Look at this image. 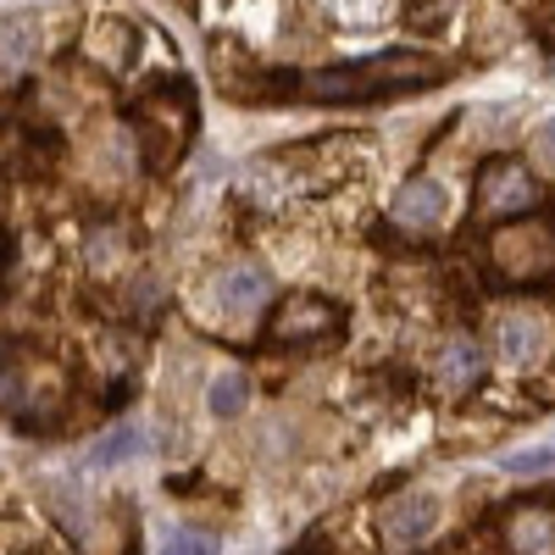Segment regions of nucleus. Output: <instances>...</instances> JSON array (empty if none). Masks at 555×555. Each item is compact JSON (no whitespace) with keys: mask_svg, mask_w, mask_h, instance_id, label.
Returning <instances> with one entry per match:
<instances>
[{"mask_svg":"<svg viewBox=\"0 0 555 555\" xmlns=\"http://www.w3.org/2000/svg\"><path fill=\"white\" fill-rule=\"evenodd\" d=\"M245 400H250V378L245 373H217L211 389H206V411L222 416V423H234V416L245 411Z\"/></svg>","mask_w":555,"mask_h":555,"instance_id":"13","label":"nucleus"},{"mask_svg":"<svg viewBox=\"0 0 555 555\" xmlns=\"http://www.w3.org/2000/svg\"><path fill=\"white\" fill-rule=\"evenodd\" d=\"M439 78H450L444 62L428 56H373V62H345L328 73H311V95L322 101H384V95H405V89H434Z\"/></svg>","mask_w":555,"mask_h":555,"instance_id":"1","label":"nucleus"},{"mask_svg":"<svg viewBox=\"0 0 555 555\" xmlns=\"http://www.w3.org/2000/svg\"><path fill=\"white\" fill-rule=\"evenodd\" d=\"M217 550H222V544H217V533H206V528H172L162 555H217Z\"/></svg>","mask_w":555,"mask_h":555,"instance_id":"15","label":"nucleus"},{"mask_svg":"<svg viewBox=\"0 0 555 555\" xmlns=\"http://www.w3.org/2000/svg\"><path fill=\"white\" fill-rule=\"evenodd\" d=\"M217 311L222 317H256L261 306H267V295H272V284H267V272L261 267H250V261H240V267H222L217 272Z\"/></svg>","mask_w":555,"mask_h":555,"instance_id":"3","label":"nucleus"},{"mask_svg":"<svg viewBox=\"0 0 555 555\" xmlns=\"http://www.w3.org/2000/svg\"><path fill=\"white\" fill-rule=\"evenodd\" d=\"M139 450H145V434H139L133 423H122V428H112V434H101L95 444H89V467H122V461H133Z\"/></svg>","mask_w":555,"mask_h":555,"instance_id":"11","label":"nucleus"},{"mask_svg":"<svg viewBox=\"0 0 555 555\" xmlns=\"http://www.w3.org/2000/svg\"><path fill=\"white\" fill-rule=\"evenodd\" d=\"M512 550L517 555H555V517L550 512H522L512 522Z\"/></svg>","mask_w":555,"mask_h":555,"instance_id":"12","label":"nucleus"},{"mask_svg":"<svg viewBox=\"0 0 555 555\" xmlns=\"http://www.w3.org/2000/svg\"><path fill=\"white\" fill-rule=\"evenodd\" d=\"M494 356H500L505 366H533V361L544 356V322H539V317H500Z\"/></svg>","mask_w":555,"mask_h":555,"instance_id":"6","label":"nucleus"},{"mask_svg":"<svg viewBox=\"0 0 555 555\" xmlns=\"http://www.w3.org/2000/svg\"><path fill=\"white\" fill-rule=\"evenodd\" d=\"M494 261H500V272H512V278H544V267H555V234L544 222L512 228V234L494 240Z\"/></svg>","mask_w":555,"mask_h":555,"instance_id":"2","label":"nucleus"},{"mask_svg":"<svg viewBox=\"0 0 555 555\" xmlns=\"http://www.w3.org/2000/svg\"><path fill=\"white\" fill-rule=\"evenodd\" d=\"M478 366H483V356H478L473 339H450L444 356H439V384L444 389H473L478 384Z\"/></svg>","mask_w":555,"mask_h":555,"instance_id":"10","label":"nucleus"},{"mask_svg":"<svg viewBox=\"0 0 555 555\" xmlns=\"http://www.w3.org/2000/svg\"><path fill=\"white\" fill-rule=\"evenodd\" d=\"M533 156H539V167H544V172H555V117L533 133Z\"/></svg>","mask_w":555,"mask_h":555,"instance_id":"16","label":"nucleus"},{"mask_svg":"<svg viewBox=\"0 0 555 555\" xmlns=\"http://www.w3.org/2000/svg\"><path fill=\"white\" fill-rule=\"evenodd\" d=\"M555 467V444H528V450H512L500 461V473H512V478H539Z\"/></svg>","mask_w":555,"mask_h":555,"instance_id":"14","label":"nucleus"},{"mask_svg":"<svg viewBox=\"0 0 555 555\" xmlns=\"http://www.w3.org/2000/svg\"><path fill=\"white\" fill-rule=\"evenodd\" d=\"M450 217V195L439 178H405L400 195H395V222L405 228H439Z\"/></svg>","mask_w":555,"mask_h":555,"instance_id":"5","label":"nucleus"},{"mask_svg":"<svg viewBox=\"0 0 555 555\" xmlns=\"http://www.w3.org/2000/svg\"><path fill=\"white\" fill-rule=\"evenodd\" d=\"M434 528H439V500L423 494V489H416V494H400L389 512H384V533H389V544H400V550L434 539Z\"/></svg>","mask_w":555,"mask_h":555,"instance_id":"4","label":"nucleus"},{"mask_svg":"<svg viewBox=\"0 0 555 555\" xmlns=\"http://www.w3.org/2000/svg\"><path fill=\"white\" fill-rule=\"evenodd\" d=\"M322 322H339V311L311 300V295H295L284 311H278L272 328H278V339H306V334H322Z\"/></svg>","mask_w":555,"mask_h":555,"instance_id":"8","label":"nucleus"},{"mask_svg":"<svg viewBox=\"0 0 555 555\" xmlns=\"http://www.w3.org/2000/svg\"><path fill=\"white\" fill-rule=\"evenodd\" d=\"M533 178L517 167V162H494L489 172H483V206L489 211H528L533 206Z\"/></svg>","mask_w":555,"mask_h":555,"instance_id":"7","label":"nucleus"},{"mask_svg":"<svg viewBox=\"0 0 555 555\" xmlns=\"http://www.w3.org/2000/svg\"><path fill=\"white\" fill-rule=\"evenodd\" d=\"M39 51V17L34 12H12L0 17V67H23Z\"/></svg>","mask_w":555,"mask_h":555,"instance_id":"9","label":"nucleus"}]
</instances>
